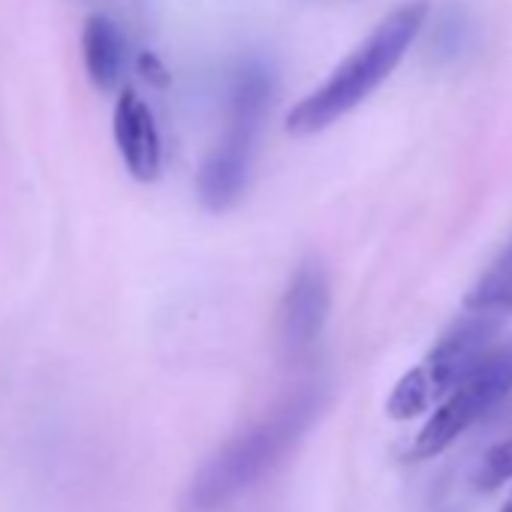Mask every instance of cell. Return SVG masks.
Masks as SVG:
<instances>
[{
    "label": "cell",
    "instance_id": "cell-1",
    "mask_svg": "<svg viewBox=\"0 0 512 512\" xmlns=\"http://www.w3.org/2000/svg\"><path fill=\"white\" fill-rule=\"evenodd\" d=\"M320 407L323 392L317 386H305L284 398L272 413L226 440L193 473L181 497V512H220L235 503L299 446L320 416Z\"/></svg>",
    "mask_w": 512,
    "mask_h": 512
},
{
    "label": "cell",
    "instance_id": "cell-2",
    "mask_svg": "<svg viewBox=\"0 0 512 512\" xmlns=\"http://www.w3.org/2000/svg\"><path fill=\"white\" fill-rule=\"evenodd\" d=\"M425 16H428L425 0H410V4L389 13L374 28V34L326 79V85L308 94L287 115V133L314 136L332 127L347 112H353L362 100H368L401 64L416 34L422 31Z\"/></svg>",
    "mask_w": 512,
    "mask_h": 512
},
{
    "label": "cell",
    "instance_id": "cell-3",
    "mask_svg": "<svg viewBox=\"0 0 512 512\" xmlns=\"http://www.w3.org/2000/svg\"><path fill=\"white\" fill-rule=\"evenodd\" d=\"M269 100H272V76L266 73V67L260 64L244 67L232 88L229 127L199 169L196 190L205 208L226 211L241 199L250 175L256 130H260Z\"/></svg>",
    "mask_w": 512,
    "mask_h": 512
},
{
    "label": "cell",
    "instance_id": "cell-4",
    "mask_svg": "<svg viewBox=\"0 0 512 512\" xmlns=\"http://www.w3.org/2000/svg\"><path fill=\"white\" fill-rule=\"evenodd\" d=\"M500 314L488 311H473V317L455 323L440 344L416 365L410 368L392 389L386 410L392 419H416L434 404H440L458 380L488 353L497 329H500Z\"/></svg>",
    "mask_w": 512,
    "mask_h": 512
},
{
    "label": "cell",
    "instance_id": "cell-5",
    "mask_svg": "<svg viewBox=\"0 0 512 512\" xmlns=\"http://www.w3.org/2000/svg\"><path fill=\"white\" fill-rule=\"evenodd\" d=\"M512 392V344L488 350L437 404L413 440V458H434Z\"/></svg>",
    "mask_w": 512,
    "mask_h": 512
},
{
    "label": "cell",
    "instance_id": "cell-6",
    "mask_svg": "<svg viewBox=\"0 0 512 512\" xmlns=\"http://www.w3.org/2000/svg\"><path fill=\"white\" fill-rule=\"evenodd\" d=\"M329 317V281L317 260H308L296 269L290 290L278 311V338L290 356H299L314 347L323 335Z\"/></svg>",
    "mask_w": 512,
    "mask_h": 512
},
{
    "label": "cell",
    "instance_id": "cell-7",
    "mask_svg": "<svg viewBox=\"0 0 512 512\" xmlns=\"http://www.w3.org/2000/svg\"><path fill=\"white\" fill-rule=\"evenodd\" d=\"M115 142L133 178L154 181L160 175V133L151 109L133 88H124L115 103Z\"/></svg>",
    "mask_w": 512,
    "mask_h": 512
},
{
    "label": "cell",
    "instance_id": "cell-8",
    "mask_svg": "<svg viewBox=\"0 0 512 512\" xmlns=\"http://www.w3.org/2000/svg\"><path fill=\"white\" fill-rule=\"evenodd\" d=\"M82 55L91 82L103 91L121 82V70L127 61V40L124 31L109 16H91L82 31Z\"/></svg>",
    "mask_w": 512,
    "mask_h": 512
},
{
    "label": "cell",
    "instance_id": "cell-9",
    "mask_svg": "<svg viewBox=\"0 0 512 512\" xmlns=\"http://www.w3.org/2000/svg\"><path fill=\"white\" fill-rule=\"evenodd\" d=\"M509 479H512V437L500 440L497 446H491L485 452V458L479 461V467L473 473V485L479 491H494Z\"/></svg>",
    "mask_w": 512,
    "mask_h": 512
},
{
    "label": "cell",
    "instance_id": "cell-10",
    "mask_svg": "<svg viewBox=\"0 0 512 512\" xmlns=\"http://www.w3.org/2000/svg\"><path fill=\"white\" fill-rule=\"evenodd\" d=\"M470 311H488V314H512V278L491 281L482 278L476 290L467 296Z\"/></svg>",
    "mask_w": 512,
    "mask_h": 512
},
{
    "label": "cell",
    "instance_id": "cell-11",
    "mask_svg": "<svg viewBox=\"0 0 512 512\" xmlns=\"http://www.w3.org/2000/svg\"><path fill=\"white\" fill-rule=\"evenodd\" d=\"M464 37H467V22H464V19H446V22L440 25V31H437V52H440L443 58L455 55V52L461 49Z\"/></svg>",
    "mask_w": 512,
    "mask_h": 512
},
{
    "label": "cell",
    "instance_id": "cell-12",
    "mask_svg": "<svg viewBox=\"0 0 512 512\" xmlns=\"http://www.w3.org/2000/svg\"><path fill=\"white\" fill-rule=\"evenodd\" d=\"M139 73H142L151 85H157V88H166V85H169V70H166V64H163L154 52H142V55H139Z\"/></svg>",
    "mask_w": 512,
    "mask_h": 512
},
{
    "label": "cell",
    "instance_id": "cell-13",
    "mask_svg": "<svg viewBox=\"0 0 512 512\" xmlns=\"http://www.w3.org/2000/svg\"><path fill=\"white\" fill-rule=\"evenodd\" d=\"M485 278H491V281H503V278H512V241H509V247L497 256V263L491 266V272L485 275Z\"/></svg>",
    "mask_w": 512,
    "mask_h": 512
},
{
    "label": "cell",
    "instance_id": "cell-14",
    "mask_svg": "<svg viewBox=\"0 0 512 512\" xmlns=\"http://www.w3.org/2000/svg\"><path fill=\"white\" fill-rule=\"evenodd\" d=\"M500 512H512V497H509V500L503 503V509H500Z\"/></svg>",
    "mask_w": 512,
    "mask_h": 512
}]
</instances>
